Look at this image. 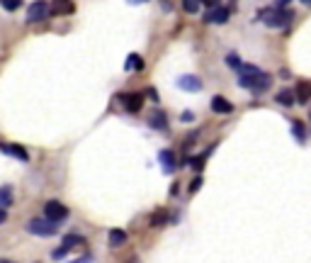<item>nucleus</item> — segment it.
Segmentation results:
<instances>
[{"instance_id":"1a4fd4ad","label":"nucleus","mask_w":311,"mask_h":263,"mask_svg":"<svg viewBox=\"0 0 311 263\" xmlns=\"http://www.w3.org/2000/svg\"><path fill=\"white\" fill-rule=\"evenodd\" d=\"M0 151H2V154H7V156H15V158H20V161H27V158H29V154L25 151V146H17V144L0 142Z\"/></svg>"},{"instance_id":"0eeeda50","label":"nucleus","mask_w":311,"mask_h":263,"mask_svg":"<svg viewBox=\"0 0 311 263\" xmlns=\"http://www.w3.org/2000/svg\"><path fill=\"white\" fill-rule=\"evenodd\" d=\"M228 15H231V10H228V7L217 5V7H209V12L204 15V22H217V25H224V22L228 20Z\"/></svg>"},{"instance_id":"473e14b6","label":"nucleus","mask_w":311,"mask_h":263,"mask_svg":"<svg viewBox=\"0 0 311 263\" xmlns=\"http://www.w3.org/2000/svg\"><path fill=\"white\" fill-rule=\"evenodd\" d=\"M289 2H292V0H280V2H275V7H287Z\"/></svg>"},{"instance_id":"ddd939ff","label":"nucleus","mask_w":311,"mask_h":263,"mask_svg":"<svg viewBox=\"0 0 311 263\" xmlns=\"http://www.w3.org/2000/svg\"><path fill=\"white\" fill-rule=\"evenodd\" d=\"M158 158H161V163H163L166 173H173V171H175V156H173V151H170V149H163V151L158 154Z\"/></svg>"},{"instance_id":"f8f14e48","label":"nucleus","mask_w":311,"mask_h":263,"mask_svg":"<svg viewBox=\"0 0 311 263\" xmlns=\"http://www.w3.org/2000/svg\"><path fill=\"white\" fill-rule=\"evenodd\" d=\"M294 93H297V100H299L302 105H307V103H309V93H311L309 81H299L297 88H294Z\"/></svg>"},{"instance_id":"2f4dec72","label":"nucleus","mask_w":311,"mask_h":263,"mask_svg":"<svg viewBox=\"0 0 311 263\" xmlns=\"http://www.w3.org/2000/svg\"><path fill=\"white\" fill-rule=\"evenodd\" d=\"M5 219H7V210H2V207H0V224H2Z\"/></svg>"},{"instance_id":"7c9ffc66","label":"nucleus","mask_w":311,"mask_h":263,"mask_svg":"<svg viewBox=\"0 0 311 263\" xmlns=\"http://www.w3.org/2000/svg\"><path fill=\"white\" fill-rule=\"evenodd\" d=\"M178 193H180V185L173 183V185H170V195H178Z\"/></svg>"},{"instance_id":"f257e3e1","label":"nucleus","mask_w":311,"mask_h":263,"mask_svg":"<svg viewBox=\"0 0 311 263\" xmlns=\"http://www.w3.org/2000/svg\"><path fill=\"white\" fill-rule=\"evenodd\" d=\"M267 27H287V25H292V20H294V10H287V7H265V10H260V15H258Z\"/></svg>"},{"instance_id":"b1692460","label":"nucleus","mask_w":311,"mask_h":263,"mask_svg":"<svg viewBox=\"0 0 311 263\" xmlns=\"http://www.w3.org/2000/svg\"><path fill=\"white\" fill-rule=\"evenodd\" d=\"M212 151H214V149H207V151H204L202 156H197V158H192V168H195V171H199V168H202V163L207 161V156H209Z\"/></svg>"},{"instance_id":"9b49d317","label":"nucleus","mask_w":311,"mask_h":263,"mask_svg":"<svg viewBox=\"0 0 311 263\" xmlns=\"http://www.w3.org/2000/svg\"><path fill=\"white\" fill-rule=\"evenodd\" d=\"M148 127H151V129H161V132H166V129H168V117H166V112L156 110V115L148 119Z\"/></svg>"},{"instance_id":"dca6fc26","label":"nucleus","mask_w":311,"mask_h":263,"mask_svg":"<svg viewBox=\"0 0 311 263\" xmlns=\"http://www.w3.org/2000/svg\"><path fill=\"white\" fill-rule=\"evenodd\" d=\"M83 244H85V239L81 236V234H66L61 246H66V249L71 251V249H76V246H83Z\"/></svg>"},{"instance_id":"c756f323","label":"nucleus","mask_w":311,"mask_h":263,"mask_svg":"<svg viewBox=\"0 0 311 263\" xmlns=\"http://www.w3.org/2000/svg\"><path fill=\"white\" fill-rule=\"evenodd\" d=\"M199 2H204L207 7H217L219 5V0H199Z\"/></svg>"},{"instance_id":"9d476101","label":"nucleus","mask_w":311,"mask_h":263,"mask_svg":"<svg viewBox=\"0 0 311 263\" xmlns=\"http://www.w3.org/2000/svg\"><path fill=\"white\" fill-rule=\"evenodd\" d=\"M212 110H214L217 115H231V112H233V105L228 103L226 98L214 95V98H212Z\"/></svg>"},{"instance_id":"a211bd4d","label":"nucleus","mask_w":311,"mask_h":263,"mask_svg":"<svg viewBox=\"0 0 311 263\" xmlns=\"http://www.w3.org/2000/svg\"><path fill=\"white\" fill-rule=\"evenodd\" d=\"M12 205V188L10 185H2L0 188V207L5 210V207H10Z\"/></svg>"},{"instance_id":"bb28decb","label":"nucleus","mask_w":311,"mask_h":263,"mask_svg":"<svg viewBox=\"0 0 311 263\" xmlns=\"http://www.w3.org/2000/svg\"><path fill=\"white\" fill-rule=\"evenodd\" d=\"M199 185H202V178H195V180L190 183V193H197V190H199Z\"/></svg>"},{"instance_id":"4be33fe9","label":"nucleus","mask_w":311,"mask_h":263,"mask_svg":"<svg viewBox=\"0 0 311 263\" xmlns=\"http://www.w3.org/2000/svg\"><path fill=\"white\" fill-rule=\"evenodd\" d=\"M151 224H153V227H161V224H166V210H158L156 214H151Z\"/></svg>"},{"instance_id":"c9c22d12","label":"nucleus","mask_w":311,"mask_h":263,"mask_svg":"<svg viewBox=\"0 0 311 263\" xmlns=\"http://www.w3.org/2000/svg\"><path fill=\"white\" fill-rule=\"evenodd\" d=\"M0 263H15V261H7V259H0Z\"/></svg>"},{"instance_id":"f3484780","label":"nucleus","mask_w":311,"mask_h":263,"mask_svg":"<svg viewBox=\"0 0 311 263\" xmlns=\"http://www.w3.org/2000/svg\"><path fill=\"white\" fill-rule=\"evenodd\" d=\"M292 132H294V137H297L299 144H307V127H304V122L294 119V122H292Z\"/></svg>"},{"instance_id":"a878e982","label":"nucleus","mask_w":311,"mask_h":263,"mask_svg":"<svg viewBox=\"0 0 311 263\" xmlns=\"http://www.w3.org/2000/svg\"><path fill=\"white\" fill-rule=\"evenodd\" d=\"M66 254H68V249H66V246H58V249L51 251V259H54V261H61V259H66Z\"/></svg>"},{"instance_id":"4468645a","label":"nucleus","mask_w":311,"mask_h":263,"mask_svg":"<svg viewBox=\"0 0 311 263\" xmlns=\"http://www.w3.org/2000/svg\"><path fill=\"white\" fill-rule=\"evenodd\" d=\"M107 241H110V249H117V246L127 244V232L124 229H112L110 236H107Z\"/></svg>"},{"instance_id":"7ed1b4c3","label":"nucleus","mask_w":311,"mask_h":263,"mask_svg":"<svg viewBox=\"0 0 311 263\" xmlns=\"http://www.w3.org/2000/svg\"><path fill=\"white\" fill-rule=\"evenodd\" d=\"M27 232L32 234V236H54V234H58V224L49 222V219L34 217V219L27 222Z\"/></svg>"},{"instance_id":"6ab92c4d","label":"nucleus","mask_w":311,"mask_h":263,"mask_svg":"<svg viewBox=\"0 0 311 263\" xmlns=\"http://www.w3.org/2000/svg\"><path fill=\"white\" fill-rule=\"evenodd\" d=\"M277 103H280V105H284V107H292V103H294V95H292V90H287V88H284V90H280V93H277Z\"/></svg>"},{"instance_id":"c85d7f7f","label":"nucleus","mask_w":311,"mask_h":263,"mask_svg":"<svg viewBox=\"0 0 311 263\" xmlns=\"http://www.w3.org/2000/svg\"><path fill=\"white\" fill-rule=\"evenodd\" d=\"M146 95H148V98H151V100H158V93H156V90H153V88H148V90H146Z\"/></svg>"},{"instance_id":"f704fd0d","label":"nucleus","mask_w":311,"mask_h":263,"mask_svg":"<svg viewBox=\"0 0 311 263\" xmlns=\"http://www.w3.org/2000/svg\"><path fill=\"white\" fill-rule=\"evenodd\" d=\"M129 2H132V5H136V2H146V0H129Z\"/></svg>"},{"instance_id":"6e6552de","label":"nucleus","mask_w":311,"mask_h":263,"mask_svg":"<svg viewBox=\"0 0 311 263\" xmlns=\"http://www.w3.org/2000/svg\"><path fill=\"white\" fill-rule=\"evenodd\" d=\"M178 88H182V90H187V93H197V90H202V78H197L195 73L180 76V78H178Z\"/></svg>"},{"instance_id":"423d86ee","label":"nucleus","mask_w":311,"mask_h":263,"mask_svg":"<svg viewBox=\"0 0 311 263\" xmlns=\"http://www.w3.org/2000/svg\"><path fill=\"white\" fill-rule=\"evenodd\" d=\"M119 100H122V105H124V110H127L129 115H136L143 105L141 93H124V95H119Z\"/></svg>"},{"instance_id":"412c9836","label":"nucleus","mask_w":311,"mask_h":263,"mask_svg":"<svg viewBox=\"0 0 311 263\" xmlns=\"http://www.w3.org/2000/svg\"><path fill=\"white\" fill-rule=\"evenodd\" d=\"M141 66H143L141 56H136V54H129V58H127V66H124V68H127V71H132V68H136V71H139Z\"/></svg>"},{"instance_id":"5701e85b","label":"nucleus","mask_w":311,"mask_h":263,"mask_svg":"<svg viewBox=\"0 0 311 263\" xmlns=\"http://www.w3.org/2000/svg\"><path fill=\"white\" fill-rule=\"evenodd\" d=\"M0 5H2L7 12H15V10L22 5V0H0Z\"/></svg>"},{"instance_id":"e433bc0d","label":"nucleus","mask_w":311,"mask_h":263,"mask_svg":"<svg viewBox=\"0 0 311 263\" xmlns=\"http://www.w3.org/2000/svg\"><path fill=\"white\" fill-rule=\"evenodd\" d=\"M302 2H307V5H309V2H311V0H302Z\"/></svg>"},{"instance_id":"39448f33","label":"nucleus","mask_w":311,"mask_h":263,"mask_svg":"<svg viewBox=\"0 0 311 263\" xmlns=\"http://www.w3.org/2000/svg\"><path fill=\"white\" fill-rule=\"evenodd\" d=\"M49 17V5L44 0H34L27 7V22H39V20H46Z\"/></svg>"},{"instance_id":"20e7f679","label":"nucleus","mask_w":311,"mask_h":263,"mask_svg":"<svg viewBox=\"0 0 311 263\" xmlns=\"http://www.w3.org/2000/svg\"><path fill=\"white\" fill-rule=\"evenodd\" d=\"M44 214H46V219L49 222H54V224H58V222H63V219H68V207L63 203H58V200H49V203L44 205Z\"/></svg>"},{"instance_id":"2eb2a0df","label":"nucleus","mask_w":311,"mask_h":263,"mask_svg":"<svg viewBox=\"0 0 311 263\" xmlns=\"http://www.w3.org/2000/svg\"><path fill=\"white\" fill-rule=\"evenodd\" d=\"M73 12V2L71 0H56L54 2V10L49 15H71Z\"/></svg>"},{"instance_id":"cd10ccee","label":"nucleus","mask_w":311,"mask_h":263,"mask_svg":"<svg viewBox=\"0 0 311 263\" xmlns=\"http://www.w3.org/2000/svg\"><path fill=\"white\" fill-rule=\"evenodd\" d=\"M71 263H92V256H90V254H83L81 259H76V261H71Z\"/></svg>"},{"instance_id":"f03ea898","label":"nucleus","mask_w":311,"mask_h":263,"mask_svg":"<svg viewBox=\"0 0 311 263\" xmlns=\"http://www.w3.org/2000/svg\"><path fill=\"white\" fill-rule=\"evenodd\" d=\"M272 83L270 73L265 71H255V73H248V76H238V86L241 88H248L253 95H263L267 88Z\"/></svg>"},{"instance_id":"393cba45","label":"nucleus","mask_w":311,"mask_h":263,"mask_svg":"<svg viewBox=\"0 0 311 263\" xmlns=\"http://www.w3.org/2000/svg\"><path fill=\"white\" fill-rule=\"evenodd\" d=\"M226 63H228V66H231V68H233V71H236V68H238V66H241L243 61L238 58V54H233V52H231V54H228V56H226Z\"/></svg>"},{"instance_id":"72a5a7b5","label":"nucleus","mask_w":311,"mask_h":263,"mask_svg":"<svg viewBox=\"0 0 311 263\" xmlns=\"http://www.w3.org/2000/svg\"><path fill=\"white\" fill-rule=\"evenodd\" d=\"M182 122H192V112H190V110H187V112L182 115Z\"/></svg>"},{"instance_id":"aec40b11","label":"nucleus","mask_w":311,"mask_h":263,"mask_svg":"<svg viewBox=\"0 0 311 263\" xmlns=\"http://www.w3.org/2000/svg\"><path fill=\"white\" fill-rule=\"evenodd\" d=\"M182 7H185L187 15H197L199 7H202V2H199V0H182Z\"/></svg>"}]
</instances>
